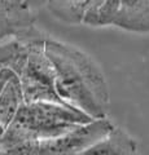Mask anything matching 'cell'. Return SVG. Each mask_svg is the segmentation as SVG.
Segmentation results:
<instances>
[{
	"mask_svg": "<svg viewBox=\"0 0 149 155\" xmlns=\"http://www.w3.org/2000/svg\"><path fill=\"white\" fill-rule=\"evenodd\" d=\"M46 54L53 65L61 98L93 120L107 119L110 92L97 62L86 52L49 36Z\"/></svg>",
	"mask_w": 149,
	"mask_h": 155,
	"instance_id": "obj_1",
	"label": "cell"
},
{
	"mask_svg": "<svg viewBox=\"0 0 149 155\" xmlns=\"http://www.w3.org/2000/svg\"><path fill=\"white\" fill-rule=\"evenodd\" d=\"M95 122L79 110L57 104H23L0 142V151L59 138Z\"/></svg>",
	"mask_w": 149,
	"mask_h": 155,
	"instance_id": "obj_2",
	"label": "cell"
},
{
	"mask_svg": "<svg viewBox=\"0 0 149 155\" xmlns=\"http://www.w3.org/2000/svg\"><path fill=\"white\" fill-rule=\"evenodd\" d=\"M47 38L48 35L42 32L34 40L26 67L20 76L25 104L47 102L75 109L62 100L57 92L56 72L52 62L46 54Z\"/></svg>",
	"mask_w": 149,
	"mask_h": 155,
	"instance_id": "obj_3",
	"label": "cell"
},
{
	"mask_svg": "<svg viewBox=\"0 0 149 155\" xmlns=\"http://www.w3.org/2000/svg\"><path fill=\"white\" fill-rule=\"evenodd\" d=\"M114 128L115 125L108 118L95 120L62 137L25 143L0 151V155H78L88 146L107 137Z\"/></svg>",
	"mask_w": 149,
	"mask_h": 155,
	"instance_id": "obj_4",
	"label": "cell"
},
{
	"mask_svg": "<svg viewBox=\"0 0 149 155\" xmlns=\"http://www.w3.org/2000/svg\"><path fill=\"white\" fill-rule=\"evenodd\" d=\"M36 16L31 3L25 0H0V39L18 38L35 28Z\"/></svg>",
	"mask_w": 149,
	"mask_h": 155,
	"instance_id": "obj_5",
	"label": "cell"
},
{
	"mask_svg": "<svg viewBox=\"0 0 149 155\" xmlns=\"http://www.w3.org/2000/svg\"><path fill=\"white\" fill-rule=\"evenodd\" d=\"M40 34L42 31L35 27L0 45V70H11L20 78L29 61L32 43Z\"/></svg>",
	"mask_w": 149,
	"mask_h": 155,
	"instance_id": "obj_6",
	"label": "cell"
},
{
	"mask_svg": "<svg viewBox=\"0 0 149 155\" xmlns=\"http://www.w3.org/2000/svg\"><path fill=\"white\" fill-rule=\"evenodd\" d=\"M78 155H139V145L127 130L115 127L107 137L88 146Z\"/></svg>",
	"mask_w": 149,
	"mask_h": 155,
	"instance_id": "obj_7",
	"label": "cell"
},
{
	"mask_svg": "<svg viewBox=\"0 0 149 155\" xmlns=\"http://www.w3.org/2000/svg\"><path fill=\"white\" fill-rule=\"evenodd\" d=\"M113 26L132 32H149V0L121 2Z\"/></svg>",
	"mask_w": 149,
	"mask_h": 155,
	"instance_id": "obj_8",
	"label": "cell"
},
{
	"mask_svg": "<svg viewBox=\"0 0 149 155\" xmlns=\"http://www.w3.org/2000/svg\"><path fill=\"white\" fill-rule=\"evenodd\" d=\"M23 104L25 100L20 78L13 74L0 93V124L8 128Z\"/></svg>",
	"mask_w": 149,
	"mask_h": 155,
	"instance_id": "obj_9",
	"label": "cell"
},
{
	"mask_svg": "<svg viewBox=\"0 0 149 155\" xmlns=\"http://www.w3.org/2000/svg\"><path fill=\"white\" fill-rule=\"evenodd\" d=\"M121 2L118 0H88L86 8L83 23L87 26L100 27L114 25Z\"/></svg>",
	"mask_w": 149,
	"mask_h": 155,
	"instance_id": "obj_10",
	"label": "cell"
},
{
	"mask_svg": "<svg viewBox=\"0 0 149 155\" xmlns=\"http://www.w3.org/2000/svg\"><path fill=\"white\" fill-rule=\"evenodd\" d=\"M88 5V0H55L47 2L46 7L52 13V16L65 23H83V17L86 8Z\"/></svg>",
	"mask_w": 149,
	"mask_h": 155,
	"instance_id": "obj_11",
	"label": "cell"
},
{
	"mask_svg": "<svg viewBox=\"0 0 149 155\" xmlns=\"http://www.w3.org/2000/svg\"><path fill=\"white\" fill-rule=\"evenodd\" d=\"M14 74L11 70H0V93L4 88V85L7 84V81L11 79V76Z\"/></svg>",
	"mask_w": 149,
	"mask_h": 155,
	"instance_id": "obj_12",
	"label": "cell"
},
{
	"mask_svg": "<svg viewBox=\"0 0 149 155\" xmlns=\"http://www.w3.org/2000/svg\"><path fill=\"white\" fill-rule=\"evenodd\" d=\"M5 132H7V128L4 127L3 124H0V142H2V140L4 137V134H5Z\"/></svg>",
	"mask_w": 149,
	"mask_h": 155,
	"instance_id": "obj_13",
	"label": "cell"
}]
</instances>
